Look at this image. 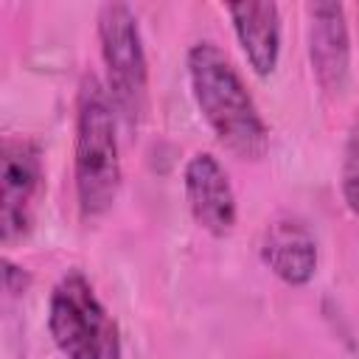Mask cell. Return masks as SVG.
<instances>
[{
    "instance_id": "cell-1",
    "label": "cell",
    "mask_w": 359,
    "mask_h": 359,
    "mask_svg": "<svg viewBox=\"0 0 359 359\" xmlns=\"http://www.w3.org/2000/svg\"><path fill=\"white\" fill-rule=\"evenodd\" d=\"M191 95L216 140L238 160H261L269 149V129L227 53L213 42H196L185 56Z\"/></svg>"
},
{
    "instance_id": "cell-2",
    "label": "cell",
    "mask_w": 359,
    "mask_h": 359,
    "mask_svg": "<svg viewBox=\"0 0 359 359\" xmlns=\"http://www.w3.org/2000/svg\"><path fill=\"white\" fill-rule=\"evenodd\" d=\"M118 112L95 73H84L76 93L73 180L76 205L84 222L101 219L118 199L123 165L118 143Z\"/></svg>"
},
{
    "instance_id": "cell-3",
    "label": "cell",
    "mask_w": 359,
    "mask_h": 359,
    "mask_svg": "<svg viewBox=\"0 0 359 359\" xmlns=\"http://www.w3.org/2000/svg\"><path fill=\"white\" fill-rule=\"evenodd\" d=\"M95 34L104 62V87L115 104L118 121L135 135L149 112V59L137 17L126 3H104L95 17Z\"/></svg>"
},
{
    "instance_id": "cell-4",
    "label": "cell",
    "mask_w": 359,
    "mask_h": 359,
    "mask_svg": "<svg viewBox=\"0 0 359 359\" xmlns=\"http://www.w3.org/2000/svg\"><path fill=\"white\" fill-rule=\"evenodd\" d=\"M48 334L65 359H121L123 353L118 323L79 269H67L50 292Z\"/></svg>"
},
{
    "instance_id": "cell-5",
    "label": "cell",
    "mask_w": 359,
    "mask_h": 359,
    "mask_svg": "<svg viewBox=\"0 0 359 359\" xmlns=\"http://www.w3.org/2000/svg\"><path fill=\"white\" fill-rule=\"evenodd\" d=\"M0 238L14 247L28 238L45 194V154L28 135H6L0 143Z\"/></svg>"
},
{
    "instance_id": "cell-6",
    "label": "cell",
    "mask_w": 359,
    "mask_h": 359,
    "mask_svg": "<svg viewBox=\"0 0 359 359\" xmlns=\"http://www.w3.org/2000/svg\"><path fill=\"white\" fill-rule=\"evenodd\" d=\"M182 191L191 210V219L199 230H205L213 238H224L233 233L238 219L236 191L233 182L210 151H196L188 157L182 171Z\"/></svg>"
},
{
    "instance_id": "cell-7",
    "label": "cell",
    "mask_w": 359,
    "mask_h": 359,
    "mask_svg": "<svg viewBox=\"0 0 359 359\" xmlns=\"http://www.w3.org/2000/svg\"><path fill=\"white\" fill-rule=\"evenodd\" d=\"M309 62L323 93L334 95L345 87L351 73V25L342 3H309Z\"/></svg>"
},
{
    "instance_id": "cell-8",
    "label": "cell",
    "mask_w": 359,
    "mask_h": 359,
    "mask_svg": "<svg viewBox=\"0 0 359 359\" xmlns=\"http://www.w3.org/2000/svg\"><path fill=\"white\" fill-rule=\"evenodd\" d=\"M258 252L264 266L286 286H306L317 275L320 247L309 224L297 216H278L266 222Z\"/></svg>"
},
{
    "instance_id": "cell-9",
    "label": "cell",
    "mask_w": 359,
    "mask_h": 359,
    "mask_svg": "<svg viewBox=\"0 0 359 359\" xmlns=\"http://www.w3.org/2000/svg\"><path fill=\"white\" fill-rule=\"evenodd\" d=\"M233 34L255 76H272L280 59V8L275 3H236L227 6Z\"/></svg>"
},
{
    "instance_id": "cell-10",
    "label": "cell",
    "mask_w": 359,
    "mask_h": 359,
    "mask_svg": "<svg viewBox=\"0 0 359 359\" xmlns=\"http://www.w3.org/2000/svg\"><path fill=\"white\" fill-rule=\"evenodd\" d=\"M339 191L345 208L359 216V109L351 118L345 146H342V165H339Z\"/></svg>"
},
{
    "instance_id": "cell-11",
    "label": "cell",
    "mask_w": 359,
    "mask_h": 359,
    "mask_svg": "<svg viewBox=\"0 0 359 359\" xmlns=\"http://www.w3.org/2000/svg\"><path fill=\"white\" fill-rule=\"evenodd\" d=\"M28 283H31V278H28V272H25L22 266H17V264H11V261L3 264V289H6L8 297L25 294Z\"/></svg>"
},
{
    "instance_id": "cell-12",
    "label": "cell",
    "mask_w": 359,
    "mask_h": 359,
    "mask_svg": "<svg viewBox=\"0 0 359 359\" xmlns=\"http://www.w3.org/2000/svg\"><path fill=\"white\" fill-rule=\"evenodd\" d=\"M356 11H359V8H356Z\"/></svg>"
}]
</instances>
